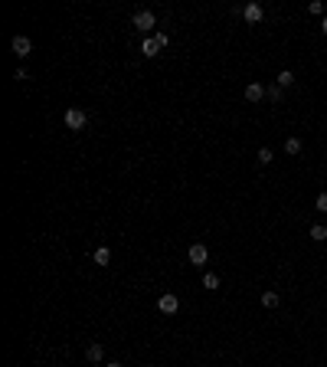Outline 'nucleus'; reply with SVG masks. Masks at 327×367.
<instances>
[{"mask_svg": "<svg viewBox=\"0 0 327 367\" xmlns=\"http://www.w3.org/2000/svg\"><path fill=\"white\" fill-rule=\"evenodd\" d=\"M246 99L249 102H262V99H265V89H262L259 82H249V86H246Z\"/></svg>", "mask_w": 327, "mask_h": 367, "instance_id": "nucleus-7", "label": "nucleus"}, {"mask_svg": "<svg viewBox=\"0 0 327 367\" xmlns=\"http://www.w3.org/2000/svg\"><path fill=\"white\" fill-rule=\"evenodd\" d=\"M314 207H317L321 213H327V193H321V197H317V203H314Z\"/></svg>", "mask_w": 327, "mask_h": 367, "instance_id": "nucleus-19", "label": "nucleus"}, {"mask_svg": "<svg viewBox=\"0 0 327 367\" xmlns=\"http://www.w3.org/2000/svg\"><path fill=\"white\" fill-rule=\"evenodd\" d=\"M157 308H161L164 315H177V308H180L177 295H173V292H167V295H161V299H157Z\"/></svg>", "mask_w": 327, "mask_h": 367, "instance_id": "nucleus-4", "label": "nucleus"}, {"mask_svg": "<svg viewBox=\"0 0 327 367\" xmlns=\"http://www.w3.org/2000/svg\"><path fill=\"white\" fill-rule=\"evenodd\" d=\"M92 259L99 262V266H108V262H111V249H108V246H99V249L92 253Z\"/></svg>", "mask_w": 327, "mask_h": 367, "instance_id": "nucleus-9", "label": "nucleus"}, {"mask_svg": "<svg viewBox=\"0 0 327 367\" xmlns=\"http://www.w3.org/2000/svg\"><path fill=\"white\" fill-rule=\"evenodd\" d=\"M291 82H295V72H288V69H282V72H278V86H282V89H288Z\"/></svg>", "mask_w": 327, "mask_h": 367, "instance_id": "nucleus-16", "label": "nucleus"}, {"mask_svg": "<svg viewBox=\"0 0 327 367\" xmlns=\"http://www.w3.org/2000/svg\"><path fill=\"white\" fill-rule=\"evenodd\" d=\"M265 99L268 102H278V99H282V86H278V82H275L272 89H265Z\"/></svg>", "mask_w": 327, "mask_h": 367, "instance_id": "nucleus-17", "label": "nucleus"}, {"mask_svg": "<svg viewBox=\"0 0 327 367\" xmlns=\"http://www.w3.org/2000/svg\"><path fill=\"white\" fill-rule=\"evenodd\" d=\"M308 13H324V4H321V0H311V4H308Z\"/></svg>", "mask_w": 327, "mask_h": 367, "instance_id": "nucleus-18", "label": "nucleus"}, {"mask_svg": "<svg viewBox=\"0 0 327 367\" xmlns=\"http://www.w3.org/2000/svg\"><path fill=\"white\" fill-rule=\"evenodd\" d=\"M13 53H17V56L20 59H23V56H30V50H33V43H30V36H13Z\"/></svg>", "mask_w": 327, "mask_h": 367, "instance_id": "nucleus-6", "label": "nucleus"}, {"mask_svg": "<svg viewBox=\"0 0 327 367\" xmlns=\"http://www.w3.org/2000/svg\"><path fill=\"white\" fill-rule=\"evenodd\" d=\"M134 26H137L141 33H151V30L157 26V17H154L151 10H137V13H134Z\"/></svg>", "mask_w": 327, "mask_h": 367, "instance_id": "nucleus-2", "label": "nucleus"}, {"mask_svg": "<svg viewBox=\"0 0 327 367\" xmlns=\"http://www.w3.org/2000/svg\"><path fill=\"white\" fill-rule=\"evenodd\" d=\"M62 121H66L69 131H82V128H85V121H88V115L82 112V108H69V112L62 115Z\"/></svg>", "mask_w": 327, "mask_h": 367, "instance_id": "nucleus-1", "label": "nucleus"}, {"mask_svg": "<svg viewBox=\"0 0 327 367\" xmlns=\"http://www.w3.org/2000/svg\"><path fill=\"white\" fill-rule=\"evenodd\" d=\"M262 305H265V308H278V305H282V295H278V292H265V295H262Z\"/></svg>", "mask_w": 327, "mask_h": 367, "instance_id": "nucleus-12", "label": "nucleus"}, {"mask_svg": "<svg viewBox=\"0 0 327 367\" xmlns=\"http://www.w3.org/2000/svg\"><path fill=\"white\" fill-rule=\"evenodd\" d=\"M203 289H210V292H213V289H219V275L216 272H206L203 275Z\"/></svg>", "mask_w": 327, "mask_h": 367, "instance_id": "nucleus-14", "label": "nucleus"}, {"mask_svg": "<svg viewBox=\"0 0 327 367\" xmlns=\"http://www.w3.org/2000/svg\"><path fill=\"white\" fill-rule=\"evenodd\" d=\"M105 367H121V364H118V361H111V364H105Z\"/></svg>", "mask_w": 327, "mask_h": 367, "instance_id": "nucleus-21", "label": "nucleus"}, {"mask_svg": "<svg viewBox=\"0 0 327 367\" xmlns=\"http://www.w3.org/2000/svg\"><path fill=\"white\" fill-rule=\"evenodd\" d=\"M308 236L314 239V243H324V239H327V226H324V223H314V226H311V233H308Z\"/></svg>", "mask_w": 327, "mask_h": 367, "instance_id": "nucleus-11", "label": "nucleus"}, {"mask_svg": "<svg viewBox=\"0 0 327 367\" xmlns=\"http://www.w3.org/2000/svg\"><path fill=\"white\" fill-rule=\"evenodd\" d=\"M242 17H246V23H262L265 10H262V4H246L242 7Z\"/></svg>", "mask_w": 327, "mask_h": 367, "instance_id": "nucleus-5", "label": "nucleus"}, {"mask_svg": "<svg viewBox=\"0 0 327 367\" xmlns=\"http://www.w3.org/2000/svg\"><path fill=\"white\" fill-rule=\"evenodd\" d=\"M186 256H190V262H193L197 269H203V266H206V259H210V249H206L203 243H193V246H190V253H186Z\"/></svg>", "mask_w": 327, "mask_h": 367, "instance_id": "nucleus-3", "label": "nucleus"}, {"mask_svg": "<svg viewBox=\"0 0 327 367\" xmlns=\"http://www.w3.org/2000/svg\"><path fill=\"white\" fill-rule=\"evenodd\" d=\"M321 33H327V17H324V20H321Z\"/></svg>", "mask_w": 327, "mask_h": 367, "instance_id": "nucleus-20", "label": "nucleus"}, {"mask_svg": "<svg viewBox=\"0 0 327 367\" xmlns=\"http://www.w3.org/2000/svg\"><path fill=\"white\" fill-rule=\"evenodd\" d=\"M85 357H88V361H92V364H99V361H102V357H105V348H102V344H88V351H85Z\"/></svg>", "mask_w": 327, "mask_h": 367, "instance_id": "nucleus-10", "label": "nucleus"}, {"mask_svg": "<svg viewBox=\"0 0 327 367\" xmlns=\"http://www.w3.org/2000/svg\"><path fill=\"white\" fill-rule=\"evenodd\" d=\"M255 157H259V164H272L275 161V151L272 148H259V154H255Z\"/></svg>", "mask_w": 327, "mask_h": 367, "instance_id": "nucleus-13", "label": "nucleus"}, {"mask_svg": "<svg viewBox=\"0 0 327 367\" xmlns=\"http://www.w3.org/2000/svg\"><path fill=\"white\" fill-rule=\"evenodd\" d=\"M161 50H164V46L157 43V36H148V39L141 43V53H144V56H157Z\"/></svg>", "mask_w": 327, "mask_h": 367, "instance_id": "nucleus-8", "label": "nucleus"}, {"mask_svg": "<svg viewBox=\"0 0 327 367\" xmlns=\"http://www.w3.org/2000/svg\"><path fill=\"white\" fill-rule=\"evenodd\" d=\"M285 154H301V141H298V138H288V141H285Z\"/></svg>", "mask_w": 327, "mask_h": 367, "instance_id": "nucleus-15", "label": "nucleus"}]
</instances>
